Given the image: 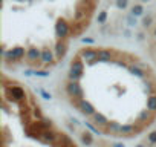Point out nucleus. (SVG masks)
Wrapping results in <instances>:
<instances>
[{
    "mask_svg": "<svg viewBox=\"0 0 156 147\" xmlns=\"http://www.w3.org/2000/svg\"><path fill=\"white\" fill-rule=\"evenodd\" d=\"M84 74V64H83V61L80 60V58H75L73 61H72V66H70V74H69V78H70V81H78L80 80V77Z\"/></svg>",
    "mask_w": 156,
    "mask_h": 147,
    "instance_id": "1",
    "label": "nucleus"
},
{
    "mask_svg": "<svg viewBox=\"0 0 156 147\" xmlns=\"http://www.w3.org/2000/svg\"><path fill=\"white\" fill-rule=\"evenodd\" d=\"M66 91H67V94L72 98L83 100V89H81V86H80V83H78V81H69L67 86H66Z\"/></svg>",
    "mask_w": 156,
    "mask_h": 147,
    "instance_id": "2",
    "label": "nucleus"
},
{
    "mask_svg": "<svg viewBox=\"0 0 156 147\" xmlns=\"http://www.w3.org/2000/svg\"><path fill=\"white\" fill-rule=\"evenodd\" d=\"M76 107L80 109L84 115H87V117H94L95 113H97V110H95V107L87 101V100H78V103H76Z\"/></svg>",
    "mask_w": 156,
    "mask_h": 147,
    "instance_id": "3",
    "label": "nucleus"
},
{
    "mask_svg": "<svg viewBox=\"0 0 156 147\" xmlns=\"http://www.w3.org/2000/svg\"><path fill=\"white\" fill-rule=\"evenodd\" d=\"M81 57L86 60V61H95L97 57H98V49H94V48H86L81 51Z\"/></svg>",
    "mask_w": 156,
    "mask_h": 147,
    "instance_id": "4",
    "label": "nucleus"
},
{
    "mask_svg": "<svg viewBox=\"0 0 156 147\" xmlns=\"http://www.w3.org/2000/svg\"><path fill=\"white\" fill-rule=\"evenodd\" d=\"M23 55H25V49H23V48H14V49H11V51L6 52V57L12 58V61L20 60Z\"/></svg>",
    "mask_w": 156,
    "mask_h": 147,
    "instance_id": "5",
    "label": "nucleus"
},
{
    "mask_svg": "<svg viewBox=\"0 0 156 147\" xmlns=\"http://www.w3.org/2000/svg\"><path fill=\"white\" fill-rule=\"evenodd\" d=\"M136 130H138V127H136L135 124H124V126L119 127V132H118V133H121V135H124V136H132Z\"/></svg>",
    "mask_w": 156,
    "mask_h": 147,
    "instance_id": "6",
    "label": "nucleus"
},
{
    "mask_svg": "<svg viewBox=\"0 0 156 147\" xmlns=\"http://www.w3.org/2000/svg\"><path fill=\"white\" fill-rule=\"evenodd\" d=\"M112 60V51L110 49H100L98 51V57L95 61H110Z\"/></svg>",
    "mask_w": 156,
    "mask_h": 147,
    "instance_id": "7",
    "label": "nucleus"
},
{
    "mask_svg": "<svg viewBox=\"0 0 156 147\" xmlns=\"http://www.w3.org/2000/svg\"><path fill=\"white\" fill-rule=\"evenodd\" d=\"M9 92H11V97H12L16 101H20V100L25 98V92H23V89L19 88V86H12V88L9 89Z\"/></svg>",
    "mask_w": 156,
    "mask_h": 147,
    "instance_id": "8",
    "label": "nucleus"
},
{
    "mask_svg": "<svg viewBox=\"0 0 156 147\" xmlns=\"http://www.w3.org/2000/svg\"><path fill=\"white\" fill-rule=\"evenodd\" d=\"M57 138H58V135L55 132H52V130H48V129L43 130V133H41V139L44 142H54Z\"/></svg>",
    "mask_w": 156,
    "mask_h": 147,
    "instance_id": "9",
    "label": "nucleus"
},
{
    "mask_svg": "<svg viewBox=\"0 0 156 147\" xmlns=\"http://www.w3.org/2000/svg\"><path fill=\"white\" fill-rule=\"evenodd\" d=\"M150 112H151V110H148V109L141 110V112H139V115H138V118H136V121H138L139 124H148L147 121L150 120Z\"/></svg>",
    "mask_w": 156,
    "mask_h": 147,
    "instance_id": "10",
    "label": "nucleus"
},
{
    "mask_svg": "<svg viewBox=\"0 0 156 147\" xmlns=\"http://www.w3.org/2000/svg\"><path fill=\"white\" fill-rule=\"evenodd\" d=\"M92 118H94V123H97V124H100V126H107V127H109V124H110L109 120H107L103 113H100V112H97Z\"/></svg>",
    "mask_w": 156,
    "mask_h": 147,
    "instance_id": "11",
    "label": "nucleus"
},
{
    "mask_svg": "<svg viewBox=\"0 0 156 147\" xmlns=\"http://www.w3.org/2000/svg\"><path fill=\"white\" fill-rule=\"evenodd\" d=\"M41 61L43 63H51V61H54V54H52V51L51 49H43L41 51Z\"/></svg>",
    "mask_w": 156,
    "mask_h": 147,
    "instance_id": "12",
    "label": "nucleus"
},
{
    "mask_svg": "<svg viewBox=\"0 0 156 147\" xmlns=\"http://www.w3.org/2000/svg\"><path fill=\"white\" fill-rule=\"evenodd\" d=\"M147 109L151 112H156V95H150L147 98Z\"/></svg>",
    "mask_w": 156,
    "mask_h": 147,
    "instance_id": "13",
    "label": "nucleus"
},
{
    "mask_svg": "<svg viewBox=\"0 0 156 147\" xmlns=\"http://www.w3.org/2000/svg\"><path fill=\"white\" fill-rule=\"evenodd\" d=\"M38 57H40V51H38L37 48H31V49H28V58H29L31 61H35Z\"/></svg>",
    "mask_w": 156,
    "mask_h": 147,
    "instance_id": "14",
    "label": "nucleus"
},
{
    "mask_svg": "<svg viewBox=\"0 0 156 147\" xmlns=\"http://www.w3.org/2000/svg\"><path fill=\"white\" fill-rule=\"evenodd\" d=\"M81 141H83V144H86V145H92V144H94V138H92V135H90L89 132H84V133L81 135Z\"/></svg>",
    "mask_w": 156,
    "mask_h": 147,
    "instance_id": "15",
    "label": "nucleus"
},
{
    "mask_svg": "<svg viewBox=\"0 0 156 147\" xmlns=\"http://www.w3.org/2000/svg\"><path fill=\"white\" fill-rule=\"evenodd\" d=\"M129 70H130L132 74H135V75H138V77H144V75H145V74H144V70H142L141 67L135 66V64H132V66L129 67Z\"/></svg>",
    "mask_w": 156,
    "mask_h": 147,
    "instance_id": "16",
    "label": "nucleus"
},
{
    "mask_svg": "<svg viewBox=\"0 0 156 147\" xmlns=\"http://www.w3.org/2000/svg\"><path fill=\"white\" fill-rule=\"evenodd\" d=\"M144 13V8L141 6V5H135L133 8H132V14L133 16H141Z\"/></svg>",
    "mask_w": 156,
    "mask_h": 147,
    "instance_id": "17",
    "label": "nucleus"
},
{
    "mask_svg": "<svg viewBox=\"0 0 156 147\" xmlns=\"http://www.w3.org/2000/svg\"><path fill=\"white\" fill-rule=\"evenodd\" d=\"M147 139H148V142L150 144H156V130L154 132H151V133H148V136H147Z\"/></svg>",
    "mask_w": 156,
    "mask_h": 147,
    "instance_id": "18",
    "label": "nucleus"
},
{
    "mask_svg": "<svg viewBox=\"0 0 156 147\" xmlns=\"http://www.w3.org/2000/svg\"><path fill=\"white\" fill-rule=\"evenodd\" d=\"M151 22H153V19H151V16H148V17H145V19L142 20V25H144L145 28H148V26H151Z\"/></svg>",
    "mask_w": 156,
    "mask_h": 147,
    "instance_id": "19",
    "label": "nucleus"
},
{
    "mask_svg": "<svg viewBox=\"0 0 156 147\" xmlns=\"http://www.w3.org/2000/svg\"><path fill=\"white\" fill-rule=\"evenodd\" d=\"M86 126H87V127H89L92 132H95V133H98V135H100V130H98V129H97V127H95L92 123H86Z\"/></svg>",
    "mask_w": 156,
    "mask_h": 147,
    "instance_id": "20",
    "label": "nucleus"
},
{
    "mask_svg": "<svg viewBox=\"0 0 156 147\" xmlns=\"http://www.w3.org/2000/svg\"><path fill=\"white\" fill-rule=\"evenodd\" d=\"M116 5H118L119 8H122V9H124V8L127 6V0H118V2H116Z\"/></svg>",
    "mask_w": 156,
    "mask_h": 147,
    "instance_id": "21",
    "label": "nucleus"
},
{
    "mask_svg": "<svg viewBox=\"0 0 156 147\" xmlns=\"http://www.w3.org/2000/svg\"><path fill=\"white\" fill-rule=\"evenodd\" d=\"M106 16H107V13H104V11H103V13L100 14V17H98V23H103V22L106 20Z\"/></svg>",
    "mask_w": 156,
    "mask_h": 147,
    "instance_id": "22",
    "label": "nucleus"
},
{
    "mask_svg": "<svg viewBox=\"0 0 156 147\" xmlns=\"http://www.w3.org/2000/svg\"><path fill=\"white\" fill-rule=\"evenodd\" d=\"M113 147H124V144H121V142H116Z\"/></svg>",
    "mask_w": 156,
    "mask_h": 147,
    "instance_id": "23",
    "label": "nucleus"
},
{
    "mask_svg": "<svg viewBox=\"0 0 156 147\" xmlns=\"http://www.w3.org/2000/svg\"><path fill=\"white\" fill-rule=\"evenodd\" d=\"M136 147H144V145H142V144H139V145H136Z\"/></svg>",
    "mask_w": 156,
    "mask_h": 147,
    "instance_id": "24",
    "label": "nucleus"
},
{
    "mask_svg": "<svg viewBox=\"0 0 156 147\" xmlns=\"http://www.w3.org/2000/svg\"><path fill=\"white\" fill-rule=\"evenodd\" d=\"M154 37H156V28H154Z\"/></svg>",
    "mask_w": 156,
    "mask_h": 147,
    "instance_id": "25",
    "label": "nucleus"
},
{
    "mask_svg": "<svg viewBox=\"0 0 156 147\" xmlns=\"http://www.w3.org/2000/svg\"><path fill=\"white\" fill-rule=\"evenodd\" d=\"M142 2H148V0H142Z\"/></svg>",
    "mask_w": 156,
    "mask_h": 147,
    "instance_id": "26",
    "label": "nucleus"
}]
</instances>
